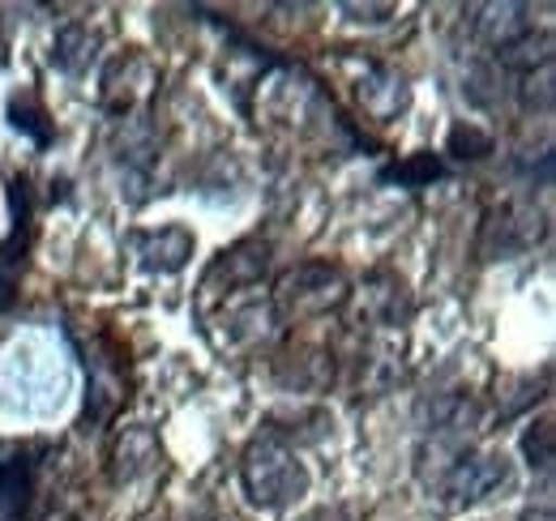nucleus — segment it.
I'll use <instances>...</instances> for the list:
<instances>
[{"label": "nucleus", "instance_id": "nucleus-12", "mask_svg": "<svg viewBox=\"0 0 556 521\" xmlns=\"http://www.w3.org/2000/svg\"><path fill=\"white\" fill-rule=\"evenodd\" d=\"M496 61L501 68H514V73H535V68L553 65V35L544 30V35H522V39H514L509 48H501L496 52Z\"/></svg>", "mask_w": 556, "mask_h": 521}, {"label": "nucleus", "instance_id": "nucleus-18", "mask_svg": "<svg viewBox=\"0 0 556 521\" xmlns=\"http://www.w3.org/2000/svg\"><path fill=\"white\" fill-rule=\"evenodd\" d=\"M343 13H351V22H368V26H377V22L394 17V4H355V0H343Z\"/></svg>", "mask_w": 556, "mask_h": 521}, {"label": "nucleus", "instance_id": "nucleus-10", "mask_svg": "<svg viewBox=\"0 0 556 521\" xmlns=\"http://www.w3.org/2000/svg\"><path fill=\"white\" fill-rule=\"evenodd\" d=\"M266 269H270V244H262V240H244V244H236L231 253H223V257L210 265V274L202 287H218V282H223V291H240V287L262 282Z\"/></svg>", "mask_w": 556, "mask_h": 521}, {"label": "nucleus", "instance_id": "nucleus-2", "mask_svg": "<svg viewBox=\"0 0 556 521\" xmlns=\"http://www.w3.org/2000/svg\"><path fill=\"white\" fill-rule=\"evenodd\" d=\"M343 300H348V278L326 260H304L291 274H282V282H278V308L295 313V317L330 313Z\"/></svg>", "mask_w": 556, "mask_h": 521}, {"label": "nucleus", "instance_id": "nucleus-6", "mask_svg": "<svg viewBox=\"0 0 556 521\" xmlns=\"http://www.w3.org/2000/svg\"><path fill=\"white\" fill-rule=\"evenodd\" d=\"M39 483V449H9L0 457V521H26Z\"/></svg>", "mask_w": 556, "mask_h": 521}, {"label": "nucleus", "instance_id": "nucleus-4", "mask_svg": "<svg viewBox=\"0 0 556 521\" xmlns=\"http://www.w3.org/2000/svg\"><path fill=\"white\" fill-rule=\"evenodd\" d=\"M505 483H509L505 454H463L450 466V474H445V496L454 505H476V500L492 496Z\"/></svg>", "mask_w": 556, "mask_h": 521}, {"label": "nucleus", "instance_id": "nucleus-13", "mask_svg": "<svg viewBox=\"0 0 556 521\" xmlns=\"http://www.w3.org/2000/svg\"><path fill=\"white\" fill-rule=\"evenodd\" d=\"M9 125L17 132H26L35 145H52V137H56L48 112H43V103L35 94H13L9 99Z\"/></svg>", "mask_w": 556, "mask_h": 521}, {"label": "nucleus", "instance_id": "nucleus-14", "mask_svg": "<svg viewBox=\"0 0 556 521\" xmlns=\"http://www.w3.org/2000/svg\"><path fill=\"white\" fill-rule=\"evenodd\" d=\"M441 158L437 154H412V158H403V163H394V167H386V176L381 180H390V185H403V189H424V185H432V180H441Z\"/></svg>", "mask_w": 556, "mask_h": 521}, {"label": "nucleus", "instance_id": "nucleus-5", "mask_svg": "<svg viewBox=\"0 0 556 521\" xmlns=\"http://www.w3.org/2000/svg\"><path fill=\"white\" fill-rule=\"evenodd\" d=\"M13 231H9V240H0V313L9 308V300H13V287H17V278H22V269H26V253H30V218H35V209H30V180H13Z\"/></svg>", "mask_w": 556, "mask_h": 521}, {"label": "nucleus", "instance_id": "nucleus-17", "mask_svg": "<svg viewBox=\"0 0 556 521\" xmlns=\"http://www.w3.org/2000/svg\"><path fill=\"white\" fill-rule=\"evenodd\" d=\"M527 112H553V65L522 73V90H518Z\"/></svg>", "mask_w": 556, "mask_h": 521}, {"label": "nucleus", "instance_id": "nucleus-11", "mask_svg": "<svg viewBox=\"0 0 556 521\" xmlns=\"http://www.w3.org/2000/svg\"><path fill=\"white\" fill-rule=\"evenodd\" d=\"M94 52H99V30H90L86 22H70L56 30V43H52V65L70 77H81L86 68L94 65Z\"/></svg>", "mask_w": 556, "mask_h": 521}, {"label": "nucleus", "instance_id": "nucleus-15", "mask_svg": "<svg viewBox=\"0 0 556 521\" xmlns=\"http://www.w3.org/2000/svg\"><path fill=\"white\" fill-rule=\"evenodd\" d=\"M553 441H556V432H553V419H535L527 432H522V457L531 461V470H553Z\"/></svg>", "mask_w": 556, "mask_h": 521}, {"label": "nucleus", "instance_id": "nucleus-8", "mask_svg": "<svg viewBox=\"0 0 556 521\" xmlns=\"http://www.w3.org/2000/svg\"><path fill=\"white\" fill-rule=\"evenodd\" d=\"M138 265L150 274H180L193 257V236L185 227H159V231H138L134 236Z\"/></svg>", "mask_w": 556, "mask_h": 521}, {"label": "nucleus", "instance_id": "nucleus-20", "mask_svg": "<svg viewBox=\"0 0 556 521\" xmlns=\"http://www.w3.org/2000/svg\"><path fill=\"white\" fill-rule=\"evenodd\" d=\"M9 61V39H4V30H0V65Z\"/></svg>", "mask_w": 556, "mask_h": 521}, {"label": "nucleus", "instance_id": "nucleus-19", "mask_svg": "<svg viewBox=\"0 0 556 521\" xmlns=\"http://www.w3.org/2000/svg\"><path fill=\"white\" fill-rule=\"evenodd\" d=\"M522 521H553V513H548V509H540V513H522Z\"/></svg>", "mask_w": 556, "mask_h": 521}, {"label": "nucleus", "instance_id": "nucleus-16", "mask_svg": "<svg viewBox=\"0 0 556 521\" xmlns=\"http://www.w3.org/2000/svg\"><path fill=\"white\" fill-rule=\"evenodd\" d=\"M458 163H480L492 154V137L484 129H476V125H454L450 129V145H445Z\"/></svg>", "mask_w": 556, "mask_h": 521}, {"label": "nucleus", "instance_id": "nucleus-7", "mask_svg": "<svg viewBox=\"0 0 556 521\" xmlns=\"http://www.w3.org/2000/svg\"><path fill=\"white\" fill-rule=\"evenodd\" d=\"M527 13H531L527 4H467V9H463L471 35H476L480 43H488L492 52L509 48L514 39H522V35L531 30Z\"/></svg>", "mask_w": 556, "mask_h": 521}, {"label": "nucleus", "instance_id": "nucleus-1", "mask_svg": "<svg viewBox=\"0 0 556 521\" xmlns=\"http://www.w3.org/2000/svg\"><path fill=\"white\" fill-rule=\"evenodd\" d=\"M240 483H244L249 505H257V509H287V505H295L308 492V470L282 441L262 436V441H253L244 449Z\"/></svg>", "mask_w": 556, "mask_h": 521}, {"label": "nucleus", "instance_id": "nucleus-9", "mask_svg": "<svg viewBox=\"0 0 556 521\" xmlns=\"http://www.w3.org/2000/svg\"><path fill=\"white\" fill-rule=\"evenodd\" d=\"M355 94H359V103H364V112L372 120H399L407 112V103H412L407 81L381 65H364V77L355 81Z\"/></svg>", "mask_w": 556, "mask_h": 521}, {"label": "nucleus", "instance_id": "nucleus-3", "mask_svg": "<svg viewBox=\"0 0 556 521\" xmlns=\"http://www.w3.org/2000/svg\"><path fill=\"white\" fill-rule=\"evenodd\" d=\"M540 236H544V218H540L531 205H501V209L488 214L480 253H484L488 260L514 257V253H527Z\"/></svg>", "mask_w": 556, "mask_h": 521}]
</instances>
